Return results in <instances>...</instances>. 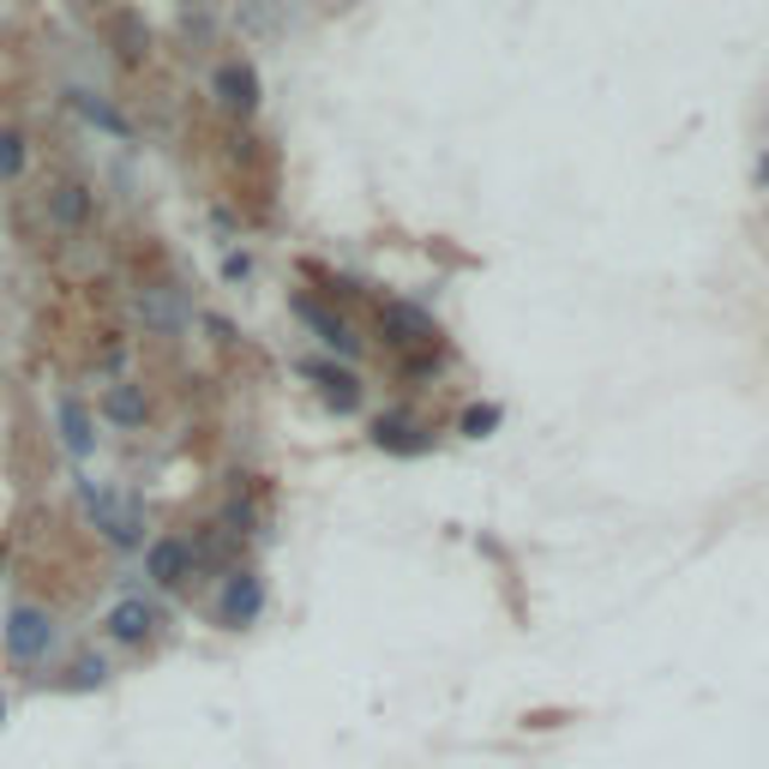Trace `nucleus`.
I'll return each instance as SVG.
<instances>
[{
    "instance_id": "1",
    "label": "nucleus",
    "mask_w": 769,
    "mask_h": 769,
    "mask_svg": "<svg viewBox=\"0 0 769 769\" xmlns=\"http://www.w3.org/2000/svg\"><path fill=\"white\" fill-rule=\"evenodd\" d=\"M84 506H91V517L102 523V536H109V541H121V547L139 541L144 517H139V499H132V493H102V487L84 481Z\"/></svg>"
},
{
    "instance_id": "2",
    "label": "nucleus",
    "mask_w": 769,
    "mask_h": 769,
    "mask_svg": "<svg viewBox=\"0 0 769 769\" xmlns=\"http://www.w3.org/2000/svg\"><path fill=\"white\" fill-rule=\"evenodd\" d=\"M49 638H54V626H49V613H42V608H12V619H7V661H12V668L42 661Z\"/></svg>"
},
{
    "instance_id": "3",
    "label": "nucleus",
    "mask_w": 769,
    "mask_h": 769,
    "mask_svg": "<svg viewBox=\"0 0 769 769\" xmlns=\"http://www.w3.org/2000/svg\"><path fill=\"white\" fill-rule=\"evenodd\" d=\"M259 608H264V583L253 571H234L229 583H223V596H217V613H223V626H253L259 619Z\"/></svg>"
},
{
    "instance_id": "4",
    "label": "nucleus",
    "mask_w": 769,
    "mask_h": 769,
    "mask_svg": "<svg viewBox=\"0 0 769 769\" xmlns=\"http://www.w3.org/2000/svg\"><path fill=\"white\" fill-rule=\"evenodd\" d=\"M192 566H199V553H192V541H157V547H151V559H144V571H151L162 589L187 583V577H192Z\"/></svg>"
},
{
    "instance_id": "5",
    "label": "nucleus",
    "mask_w": 769,
    "mask_h": 769,
    "mask_svg": "<svg viewBox=\"0 0 769 769\" xmlns=\"http://www.w3.org/2000/svg\"><path fill=\"white\" fill-rule=\"evenodd\" d=\"M102 626H109L114 643H144L157 631V608H151V601H114Z\"/></svg>"
},
{
    "instance_id": "6",
    "label": "nucleus",
    "mask_w": 769,
    "mask_h": 769,
    "mask_svg": "<svg viewBox=\"0 0 769 769\" xmlns=\"http://www.w3.org/2000/svg\"><path fill=\"white\" fill-rule=\"evenodd\" d=\"M217 97H223L234 114H253V109H259V72L247 67V61L217 67Z\"/></svg>"
},
{
    "instance_id": "7",
    "label": "nucleus",
    "mask_w": 769,
    "mask_h": 769,
    "mask_svg": "<svg viewBox=\"0 0 769 769\" xmlns=\"http://www.w3.org/2000/svg\"><path fill=\"white\" fill-rule=\"evenodd\" d=\"M384 337H391V343H439V324L421 313V307H403V301H391L384 307Z\"/></svg>"
},
{
    "instance_id": "8",
    "label": "nucleus",
    "mask_w": 769,
    "mask_h": 769,
    "mask_svg": "<svg viewBox=\"0 0 769 769\" xmlns=\"http://www.w3.org/2000/svg\"><path fill=\"white\" fill-rule=\"evenodd\" d=\"M373 446L416 457V451L433 446V439H427V427H421V421H409V416H379V421H373Z\"/></svg>"
},
{
    "instance_id": "9",
    "label": "nucleus",
    "mask_w": 769,
    "mask_h": 769,
    "mask_svg": "<svg viewBox=\"0 0 769 769\" xmlns=\"http://www.w3.org/2000/svg\"><path fill=\"white\" fill-rule=\"evenodd\" d=\"M294 313H301L307 324H313V331H319V337H324V343H331L337 354H354V349H361V343H354V331H349V324L337 319V313H324L319 301H307V294H294Z\"/></svg>"
},
{
    "instance_id": "10",
    "label": "nucleus",
    "mask_w": 769,
    "mask_h": 769,
    "mask_svg": "<svg viewBox=\"0 0 769 769\" xmlns=\"http://www.w3.org/2000/svg\"><path fill=\"white\" fill-rule=\"evenodd\" d=\"M307 373L324 384V403H331V409H343V416H349V409L361 403V384H354V373H337V367H324V361H307Z\"/></svg>"
},
{
    "instance_id": "11",
    "label": "nucleus",
    "mask_w": 769,
    "mask_h": 769,
    "mask_svg": "<svg viewBox=\"0 0 769 769\" xmlns=\"http://www.w3.org/2000/svg\"><path fill=\"white\" fill-rule=\"evenodd\" d=\"M144 319L157 324V331H174V324L187 319V307H181V294H162V289H151L144 294Z\"/></svg>"
},
{
    "instance_id": "12",
    "label": "nucleus",
    "mask_w": 769,
    "mask_h": 769,
    "mask_svg": "<svg viewBox=\"0 0 769 769\" xmlns=\"http://www.w3.org/2000/svg\"><path fill=\"white\" fill-rule=\"evenodd\" d=\"M102 409H109L114 421H127V427H139V421H144V397L132 391V384H114V391L102 397Z\"/></svg>"
},
{
    "instance_id": "13",
    "label": "nucleus",
    "mask_w": 769,
    "mask_h": 769,
    "mask_svg": "<svg viewBox=\"0 0 769 769\" xmlns=\"http://www.w3.org/2000/svg\"><path fill=\"white\" fill-rule=\"evenodd\" d=\"M61 433H67V446L79 451V457L91 451V427H84V409L79 403H61Z\"/></svg>"
},
{
    "instance_id": "14",
    "label": "nucleus",
    "mask_w": 769,
    "mask_h": 769,
    "mask_svg": "<svg viewBox=\"0 0 769 769\" xmlns=\"http://www.w3.org/2000/svg\"><path fill=\"white\" fill-rule=\"evenodd\" d=\"M19 169H24V139L19 132H0V181H12Z\"/></svg>"
},
{
    "instance_id": "15",
    "label": "nucleus",
    "mask_w": 769,
    "mask_h": 769,
    "mask_svg": "<svg viewBox=\"0 0 769 769\" xmlns=\"http://www.w3.org/2000/svg\"><path fill=\"white\" fill-rule=\"evenodd\" d=\"M72 102H79V109L91 114V121H102L109 132H127V121H121V114H114V109H102V102H97L91 91H72Z\"/></svg>"
},
{
    "instance_id": "16",
    "label": "nucleus",
    "mask_w": 769,
    "mask_h": 769,
    "mask_svg": "<svg viewBox=\"0 0 769 769\" xmlns=\"http://www.w3.org/2000/svg\"><path fill=\"white\" fill-rule=\"evenodd\" d=\"M493 427H499V409H469V416H463V433L469 439H487Z\"/></svg>"
},
{
    "instance_id": "17",
    "label": "nucleus",
    "mask_w": 769,
    "mask_h": 769,
    "mask_svg": "<svg viewBox=\"0 0 769 769\" xmlns=\"http://www.w3.org/2000/svg\"><path fill=\"white\" fill-rule=\"evenodd\" d=\"M84 217V192L79 187H61V223H79Z\"/></svg>"
},
{
    "instance_id": "18",
    "label": "nucleus",
    "mask_w": 769,
    "mask_h": 769,
    "mask_svg": "<svg viewBox=\"0 0 769 769\" xmlns=\"http://www.w3.org/2000/svg\"><path fill=\"white\" fill-rule=\"evenodd\" d=\"M758 181H769V151L758 157Z\"/></svg>"
}]
</instances>
